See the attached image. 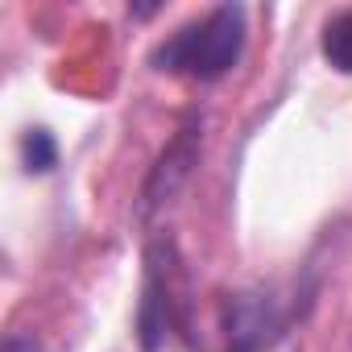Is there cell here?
I'll return each instance as SVG.
<instances>
[{
	"instance_id": "obj_1",
	"label": "cell",
	"mask_w": 352,
	"mask_h": 352,
	"mask_svg": "<svg viewBox=\"0 0 352 352\" xmlns=\"http://www.w3.org/2000/svg\"><path fill=\"white\" fill-rule=\"evenodd\" d=\"M245 38H249V13L245 5H216L204 17L179 25L166 42H157L149 50V67L157 75H179V79H224L241 54H245Z\"/></svg>"
},
{
	"instance_id": "obj_2",
	"label": "cell",
	"mask_w": 352,
	"mask_h": 352,
	"mask_svg": "<svg viewBox=\"0 0 352 352\" xmlns=\"http://www.w3.org/2000/svg\"><path fill=\"white\" fill-rule=\"evenodd\" d=\"M298 307L278 290H236L224 302L228 352H298Z\"/></svg>"
},
{
	"instance_id": "obj_3",
	"label": "cell",
	"mask_w": 352,
	"mask_h": 352,
	"mask_svg": "<svg viewBox=\"0 0 352 352\" xmlns=\"http://www.w3.org/2000/svg\"><path fill=\"white\" fill-rule=\"evenodd\" d=\"M145 294H141V311H137V327H141V348L157 352L174 331H179V261H174V241H153L145 253Z\"/></svg>"
},
{
	"instance_id": "obj_4",
	"label": "cell",
	"mask_w": 352,
	"mask_h": 352,
	"mask_svg": "<svg viewBox=\"0 0 352 352\" xmlns=\"http://www.w3.org/2000/svg\"><path fill=\"white\" fill-rule=\"evenodd\" d=\"M199 141H204L199 120H191L179 137L170 141V149L162 153V162L153 166L149 183H145V195H141V216H149L153 208H162V204H170V199H174V191L183 187V179L191 174V166L199 162Z\"/></svg>"
},
{
	"instance_id": "obj_5",
	"label": "cell",
	"mask_w": 352,
	"mask_h": 352,
	"mask_svg": "<svg viewBox=\"0 0 352 352\" xmlns=\"http://www.w3.org/2000/svg\"><path fill=\"white\" fill-rule=\"evenodd\" d=\"M319 54L327 58L331 71L340 75H352V5L331 13L323 21V34H319Z\"/></svg>"
},
{
	"instance_id": "obj_6",
	"label": "cell",
	"mask_w": 352,
	"mask_h": 352,
	"mask_svg": "<svg viewBox=\"0 0 352 352\" xmlns=\"http://www.w3.org/2000/svg\"><path fill=\"white\" fill-rule=\"evenodd\" d=\"M21 162L30 174H50L58 166V141L50 137V129H30L21 137Z\"/></svg>"
},
{
	"instance_id": "obj_7",
	"label": "cell",
	"mask_w": 352,
	"mask_h": 352,
	"mask_svg": "<svg viewBox=\"0 0 352 352\" xmlns=\"http://www.w3.org/2000/svg\"><path fill=\"white\" fill-rule=\"evenodd\" d=\"M25 348H30L25 340H9V344H5V352H25Z\"/></svg>"
}]
</instances>
